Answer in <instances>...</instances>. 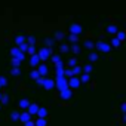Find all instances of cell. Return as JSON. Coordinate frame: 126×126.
<instances>
[{
    "label": "cell",
    "instance_id": "obj_1",
    "mask_svg": "<svg viewBox=\"0 0 126 126\" xmlns=\"http://www.w3.org/2000/svg\"><path fill=\"white\" fill-rule=\"evenodd\" d=\"M56 88L59 89V91H62V89H67V88H70L68 86V80H67V76H56Z\"/></svg>",
    "mask_w": 126,
    "mask_h": 126
},
{
    "label": "cell",
    "instance_id": "obj_2",
    "mask_svg": "<svg viewBox=\"0 0 126 126\" xmlns=\"http://www.w3.org/2000/svg\"><path fill=\"white\" fill-rule=\"evenodd\" d=\"M71 98H73V91H71V88H67V89L59 91V99H61V101H70Z\"/></svg>",
    "mask_w": 126,
    "mask_h": 126
},
{
    "label": "cell",
    "instance_id": "obj_3",
    "mask_svg": "<svg viewBox=\"0 0 126 126\" xmlns=\"http://www.w3.org/2000/svg\"><path fill=\"white\" fill-rule=\"evenodd\" d=\"M80 83H82V80H80L79 77H76V76L70 77V80H68V86H70L71 89H77V88L80 86Z\"/></svg>",
    "mask_w": 126,
    "mask_h": 126
},
{
    "label": "cell",
    "instance_id": "obj_4",
    "mask_svg": "<svg viewBox=\"0 0 126 126\" xmlns=\"http://www.w3.org/2000/svg\"><path fill=\"white\" fill-rule=\"evenodd\" d=\"M40 61H42L40 55H39V53H34V55H31L30 65H31V67H39V65H40Z\"/></svg>",
    "mask_w": 126,
    "mask_h": 126
},
{
    "label": "cell",
    "instance_id": "obj_5",
    "mask_svg": "<svg viewBox=\"0 0 126 126\" xmlns=\"http://www.w3.org/2000/svg\"><path fill=\"white\" fill-rule=\"evenodd\" d=\"M95 47H96L98 50H101V52H104V53H107V52H110V45H108V43H104V42H98Z\"/></svg>",
    "mask_w": 126,
    "mask_h": 126
},
{
    "label": "cell",
    "instance_id": "obj_6",
    "mask_svg": "<svg viewBox=\"0 0 126 126\" xmlns=\"http://www.w3.org/2000/svg\"><path fill=\"white\" fill-rule=\"evenodd\" d=\"M55 86H56V82H55V80H52V79H45V80H43V88H45V89L50 91V89H53Z\"/></svg>",
    "mask_w": 126,
    "mask_h": 126
},
{
    "label": "cell",
    "instance_id": "obj_7",
    "mask_svg": "<svg viewBox=\"0 0 126 126\" xmlns=\"http://www.w3.org/2000/svg\"><path fill=\"white\" fill-rule=\"evenodd\" d=\"M39 55H40L42 61H46V59L50 56V49H49V47H42L40 52H39Z\"/></svg>",
    "mask_w": 126,
    "mask_h": 126
},
{
    "label": "cell",
    "instance_id": "obj_8",
    "mask_svg": "<svg viewBox=\"0 0 126 126\" xmlns=\"http://www.w3.org/2000/svg\"><path fill=\"white\" fill-rule=\"evenodd\" d=\"M11 55H12V56H16V58H19V59H24V52H22L19 47H12V49H11Z\"/></svg>",
    "mask_w": 126,
    "mask_h": 126
},
{
    "label": "cell",
    "instance_id": "obj_9",
    "mask_svg": "<svg viewBox=\"0 0 126 126\" xmlns=\"http://www.w3.org/2000/svg\"><path fill=\"white\" fill-rule=\"evenodd\" d=\"M39 108H40V107H39L36 102H31V104H30V107L27 108V111H28L31 116H37V111H39Z\"/></svg>",
    "mask_w": 126,
    "mask_h": 126
},
{
    "label": "cell",
    "instance_id": "obj_10",
    "mask_svg": "<svg viewBox=\"0 0 126 126\" xmlns=\"http://www.w3.org/2000/svg\"><path fill=\"white\" fill-rule=\"evenodd\" d=\"M30 104H31V102H30L28 99H25V98H24V99H19L18 107H19L21 110H25V108H28V107H30Z\"/></svg>",
    "mask_w": 126,
    "mask_h": 126
},
{
    "label": "cell",
    "instance_id": "obj_11",
    "mask_svg": "<svg viewBox=\"0 0 126 126\" xmlns=\"http://www.w3.org/2000/svg\"><path fill=\"white\" fill-rule=\"evenodd\" d=\"M19 120H21L22 123H25V122L31 120V114H30L28 111H22V113H21V117H19Z\"/></svg>",
    "mask_w": 126,
    "mask_h": 126
},
{
    "label": "cell",
    "instance_id": "obj_12",
    "mask_svg": "<svg viewBox=\"0 0 126 126\" xmlns=\"http://www.w3.org/2000/svg\"><path fill=\"white\" fill-rule=\"evenodd\" d=\"M70 31H71L73 34H80V33H82V27L77 25V24H73V25L70 27Z\"/></svg>",
    "mask_w": 126,
    "mask_h": 126
},
{
    "label": "cell",
    "instance_id": "obj_13",
    "mask_svg": "<svg viewBox=\"0 0 126 126\" xmlns=\"http://www.w3.org/2000/svg\"><path fill=\"white\" fill-rule=\"evenodd\" d=\"M37 117H43V119H46V117H47V108L40 107L39 111H37Z\"/></svg>",
    "mask_w": 126,
    "mask_h": 126
},
{
    "label": "cell",
    "instance_id": "obj_14",
    "mask_svg": "<svg viewBox=\"0 0 126 126\" xmlns=\"http://www.w3.org/2000/svg\"><path fill=\"white\" fill-rule=\"evenodd\" d=\"M19 117H21V113H19L18 110H14V111L11 113V120H12V122H18Z\"/></svg>",
    "mask_w": 126,
    "mask_h": 126
},
{
    "label": "cell",
    "instance_id": "obj_15",
    "mask_svg": "<svg viewBox=\"0 0 126 126\" xmlns=\"http://www.w3.org/2000/svg\"><path fill=\"white\" fill-rule=\"evenodd\" d=\"M36 126H47V120L43 117H39L36 119Z\"/></svg>",
    "mask_w": 126,
    "mask_h": 126
},
{
    "label": "cell",
    "instance_id": "obj_16",
    "mask_svg": "<svg viewBox=\"0 0 126 126\" xmlns=\"http://www.w3.org/2000/svg\"><path fill=\"white\" fill-rule=\"evenodd\" d=\"M37 70H39V73H40L42 76H46V74H47V67H46L45 64L39 65V67H37Z\"/></svg>",
    "mask_w": 126,
    "mask_h": 126
},
{
    "label": "cell",
    "instance_id": "obj_17",
    "mask_svg": "<svg viewBox=\"0 0 126 126\" xmlns=\"http://www.w3.org/2000/svg\"><path fill=\"white\" fill-rule=\"evenodd\" d=\"M21 61H22V59H19V58H16V56H12V67H19V65H21Z\"/></svg>",
    "mask_w": 126,
    "mask_h": 126
},
{
    "label": "cell",
    "instance_id": "obj_18",
    "mask_svg": "<svg viewBox=\"0 0 126 126\" xmlns=\"http://www.w3.org/2000/svg\"><path fill=\"white\" fill-rule=\"evenodd\" d=\"M30 76H31V79H34V80H37V79L42 77V74L39 73V70H33V71L30 73Z\"/></svg>",
    "mask_w": 126,
    "mask_h": 126
},
{
    "label": "cell",
    "instance_id": "obj_19",
    "mask_svg": "<svg viewBox=\"0 0 126 126\" xmlns=\"http://www.w3.org/2000/svg\"><path fill=\"white\" fill-rule=\"evenodd\" d=\"M120 42H122V40H120L119 37H116V39H113V40H111V45H113L114 47H119V46H120Z\"/></svg>",
    "mask_w": 126,
    "mask_h": 126
},
{
    "label": "cell",
    "instance_id": "obj_20",
    "mask_svg": "<svg viewBox=\"0 0 126 126\" xmlns=\"http://www.w3.org/2000/svg\"><path fill=\"white\" fill-rule=\"evenodd\" d=\"M28 47H30V43H22V45H19V49H21L22 52H28Z\"/></svg>",
    "mask_w": 126,
    "mask_h": 126
},
{
    "label": "cell",
    "instance_id": "obj_21",
    "mask_svg": "<svg viewBox=\"0 0 126 126\" xmlns=\"http://www.w3.org/2000/svg\"><path fill=\"white\" fill-rule=\"evenodd\" d=\"M85 46H86L88 49H94V47H95L96 45H95L94 42H91V40H88V42H85Z\"/></svg>",
    "mask_w": 126,
    "mask_h": 126
},
{
    "label": "cell",
    "instance_id": "obj_22",
    "mask_svg": "<svg viewBox=\"0 0 126 126\" xmlns=\"http://www.w3.org/2000/svg\"><path fill=\"white\" fill-rule=\"evenodd\" d=\"M80 80H82L83 83H88V82L91 80V77H89V73H85V74L82 76V79H80Z\"/></svg>",
    "mask_w": 126,
    "mask_h": 126
},
{
    "label": "cell",
    "instance_id": "obj_23",
    "mask_svg": "<svg viewBox=\"0 0 126 126\" xmlns=\"http://www.w3.org/2000/svg\"><path fill=\"white\" fill-rule=\"evenodd\" d=\"M0 102H2L3 105L9 104V96H8V95H3V96H2V99H0Z\"/></svg>",
    "mask_w": 126,
    "mask_h": 126
},
{
    "label": "cell",
    "instance_id": "obj_24",
    "mask_svg": "<svg viewBox=\"0 0 126 126\" xmlns=\"http://www.w3.org/2000/svg\"><path fill=\"white\" fill-rule=\"evenodd\" d=\"M19 73H21L19 67H14V68H12V71H11V74H12V76H18Z\"/></svg>",
    "mask_w": 126,
    "mask_h": 126
},
{
    "label": "cell",
    "instance_id": "obj_25",
    "mask_svg": "<svg viewBox=\"0 0 126 126\" xmlns=\"http://www.w3.org/2000/svg\"><path fill=\"white\" fill-rule=\"evenodd\" d=\"M68 65H70V67H76V65H77V59H76V58H71V59L68 61Z\"/></svg>",
    "mask_w": 126,
    "mask_h": 126
},
{
    "label": "cell",
    "instance_id": "obj_26",
    "mask_svg": "<svg viewBox=\"0 0 126 126\" xmlns=\"http://www.w3.org/2000/svg\"><path fill=\"white\" fill-rule=\"evenodd\" d=\"M15 43H16V45H22V43H24V37H22V36L15 37Z\"/></svg>",
    "mask_w": 126,
    "mask_h": 126
},
{
    "label": "cell",
    "instance_id": "obj_27",
    "mask_svg": "<svg viewBox=\"0 0 126 126\" xmlns=\"http://www.w3.org/2000/svg\"><path fill=\"white\" fill-rule=\"evenodd\" d=\"M80 71H82V67H79V65H76V67H73V73H74V76H77V74H80Z\"/></svg>",
    "mask_w": 126,
    "mask_h": 126
},
{
    "label": "cell",
    "instance_id": "obj_28",
    "mask_svg": "<svg viewBox=\"0 0 126 126\" xmlns=\"http://www.w3.org/2000/svg\"><path fill=\"white\" fill-rule=\"evenodd\" d=\"M62 37H64V33H62V31H56V33H55V39H56V40H61Z\"/></svg>",
    "mask_w": 126,
    "mask_h": 126
},
{
    "label": "cell",
    "instance_id": "obj_29",
    "mask_svg": "<svg viewBox=\"0 0 126 126\" xmlns=\"http://www.w3.org/2000/svg\"><path fill=\"white\" fill-rule=\"evenodd\" d=\"M89 59H91V62H95V61H98V55L96 53H91L89 55Z\"/></svg>",
    "mask_w": 126,
    "mask_h": 126
},
{
    "label": "cell",
    "instance_id": "obj_30",
    "mask_svg": "<svg viewBox=\"0 0 126 126\" xmlns=\"http://www.w3.org/2000/svg\"><path fill=\"white\" fill-rule=\"evenodd\" d=\"M0 85H2V86H6V85H8V79L3 77V76H0Z\"/></svg>",
    "mask_w": 126,
    "mask_h": 126
},
{
    "label": "cell",
    "instance_id": "obj_31",
    "mask_svg": "<svg viewBox=\"0 0 126 126\" xmlns=\"http://www.w3.org/2000/svg\"><path fill=\"white\" fill-rule=\"evenodd\" d=\"M83 71H85V73H91V71H92V65H91V64L85 65V67H83Z\"/></svg>",
    "mask_w": 126,
    "mask_h": 126
},
{
    "label": "cell",
    "instance_id": "obj_32",
    "mask_svg": "<svg viewBox=\"0 0 126 126\" xmlns=\"http://www.w3.org/2000/svg\"><path fill=\"white\" fill-rule=\"evenodd\" d=\"M65 76H67V77H73V76H74V73H73V68H68V70H65Z\"/></svg>",
    "mask_w": 126,
    "mask_h": 126
},
{
    "label": "cell",
    "instance_id": "obj_33",
    "mask_svg": "<svg viewBox=\"0 0 126 126\" xmlns=\"http://www.w3.org/2000/svg\"><path fill=\"white\" fill-rule=\"evenodd\" d=\"M70 40H71V42H74V43H76V42H77V40H79V37H77V34H73V33H71V34H70Z\"/></svg>",
    "mask_w": 126,
    "mask_h": 126
},
{
    "label": "cell",
    "instance_id": "obj_34",
    "mask_svg": "<svg viewBox=\"0 0 126 126\" xmlns=\"http://www.w3.org/2000/svg\"><path fill=\"white\" fill-rule=\"evenodd\" d=\"M34 52H36L34 45H30V47H28V53H30V55H34Z\"/></svg>",
    "mask_w": 126,
    "mask_h": 126
},
{
    "label": "cell",
    "instance_id": "obj_35",
    "mask_svg": "<svg viewBox=\"0 0 126 126\" xmlns=\"http://www.w3.org/2000/svg\"><path fill=\"white\" fill-rule=\"evenodd\" d=\"M52 61H53V64H58V62H61V58H59L58 55H55V56L52 58Z\"/></svg>",
    "mask_w": 126,
    "mask_h": 126
},
{
    "label": "cell",
    "instance_id": "obj_36",
    "mask_svg": "<svg viewBox=\"0 0 126 126\" xmlns=\"http://www.w3.org/2000/svg\"><path fill=\"white\" fill-rule=\"evenodd\" d=\"M24 126H36V122L28 120V122H25V123H24Z\"/></svg>",
    "mask_w": 126,
    "mask_h": 126
},
{
    "label": "cell",
    "instance_id": "obj_37",
    "mask_svg": "<svg viewBox=\"0 0 126 126\" xmlns=\"http://www.w3.org/2000/svg\"><path fill=\"white\" fill-rule=\"evenodd\" d=\"M120 111H122L123 114H126V102H123V104L120 105Z\"/></svg>",
    "mask_w": 126,
    "mask_h": 126
},
{
    "label": "cell",
    "instance_id": "obj_38",
    "mask_svg": "<svg viewBox=\"0 0 126 126\" xmlns=\"http://www.w3.org/2000/svg\"><path fill=\"white\" fill-rule=\"evenodd\" d=\"M107 31H108V33H116L117 30H116V27H113V25H111V27H107Z\"/></svg>",
    "mask_w": 126,
    "mask_h": 126
},
{
    "label": "cell",
    "instance_id": "obj_39",
    "mask_svg": "<svg viewBox=\"0 0 126 126\" xmlns=\"http://www.w3.org/2000/svg\"><path fill=\"white\" fill-rule=\"evenodd\" d=\"M59 49H61V52H67V50H68V46H67V45H61Z\"/></svg>",
    "mask_w": 126,
    "mask_h": 126
},
{
    "label": "cell",
    "instance_id": "obj_40",
    "mask_svg": "<svg viewBox=\"0 0 126 126\" xmlns=\"http://www.w3.org/2000/svg\"><path fill=\"white\" fill-rule=\"evenodd\" d=\"M117 37H119L120 40H125V37H126V34H125V33L122 31V33H119V34H117Z\"/></svg>",
    "mask_w": 126,
    "mask_h": 126
},
{
    "label": "cell",
    "instance_id": "obj_41",
    "mask_svg": "<svg viewBox=\"0 0 126 126\" xmlns=\"http://www.w3.org/2000/svg\"><path fill=\"white\" fill-rule=\"evenodd\" d=\"M28 43H30V45H34V43H36V39H34L33 36H30V37H28Z\"/></svg>",
    "mask_w": 126,
    "mask_h": 126
},
{
    "label": "cell",
    "instance_id": "obj_42",
    "mask_svg": "<svg viewBox=\"0 0 126 126\" xmlns=\"http://www.w3.org/2000/svg\"><path fill=\"white\" fill-rule=\"evenodd\" d=\"M73 52H74V53H79V52H80V47H79L77 45H74V46H73Z\"/></svg>",
    "mask_w": 126,
    "mask_h": 126
},
{
    "label": "cell",
    "instance_id": "obj_43",
    "mask_svg": "<svg viewBox=\"0 0 126 126\" xmlns=\"http://www.w3.org/2000/svg\"><path fill=\"white\" fill-rule=\"evenodd\" d=\"M45 42H46V45H47V46H52V43H53V42H52L50 39H46Z\"/></svg>",
    "mask_w": 126,
    "mask_h": 126
},
{
    "label": "cell",
    "instance_id": "obj_44",
    "mask_svg": "<svg viewBox=\"0 0 126 126\" xmlns=\"http://www.w3.org/2000/svg\"><path fill=\"white\" fill-rule=\"evenodd\" d=\"M2 96H3V94H2V92H0V99H2Z\"/></svg>",
    "mask_w": 126,
    "mask_h": 126
},
{
    "label": "cell",
    "instance_id": "obj_45",
    "mask_svg": "<svg viewBox=\"0 0 126 126\" xmlns=\"http://www.w3.org/2000/svg\"><path fill=\"white\" fill-rule=\"evenodd\" d=\"M0 108H2V104H0Z\"/></svg>",
    "mask_w": 126,
    "mask_h": 126
},
{
    "label": "cell",
    "instance_id": "obj_46",
    "mask_svg": "<svg viewBox=\"0 0 126 126\" xmlns=\"http://www.w3.org/2000/svg\"><path fill=\"white\" fill-rule=\"evenodd\" d=\"M0 88H2V85H0Z\"/></svg>",
    "mask_w": 126,
    "mask_h": 126
}]
</instances>
